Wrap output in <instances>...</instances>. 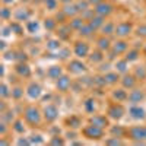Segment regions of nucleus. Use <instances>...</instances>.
I'll list each match as a JSON object with an SVG mask.
<instances>
[{"mask_svg": "<svg viewBox=\"0 0 146 146\" xmlns=\"http://www.w3.org/2000/svg\"><path fill=\"white\" fill-rule=\"evenodd\" d=\"M25 118L29 124H38L40 120H41V115H40V111L38 108L35 107H28L25 110Z\"/></svg>", "mask_w": 146, "mask_h": 146, "instance_id": "nucleus-1", "label": "nucleus"}, {"mask_svg": "<svg viewBox=\"0 0 146 146\" xmlns=\"http://www.w3.org/2000/svg\"><path fill=\"white\" fill-rule=\"evenodd\" d=\"M83 133H85V136L86 137H89V139H100V137H102V129L101 127H98V126H88L86 129L83 130Z\"/></svg>", "mask_w": 146, "mask_h": 146, "instance_id": "nucleus-2", "label": "nucleus"}, {"mask_svg": "<svg viewBox=\"0 0 146 146\" xmlns=\"http://www.w3.org/2000/svg\"><path fill=\"white\" fill-rule=\"evenodd\" d=\"M130 137L133 140H139V142L146 140V127H140V126L133 127L130 130Z\"/></svg>", "mask_w": 146, "mask_h": 146, "instance_id": "nucleus-3", "label": "nucleus"}, {"mask_svg": "<svg viewBox=\"0 0 146 146\" xmlns=\"http://www.w3.org/2000/svg\"><path fill=\"white\" fill-rule=\"evenodd\" d=\"M113 12V6L110 3H105V2H101L95 6V13L96 15H101V16H107Z\"/></svg>", "mask_w": 146, "mask_h": 146, "instance_id": "nucleus-4", "label": "nucleus"}, {"mask_svg": "<svg viewBox=\"0 0 146 146\" xmlns=\"http://www.w3.org/2000/svg\"><path fill=\"white\" fill-rule=\"evenodd\" d=\"M41 86L38 83H31L29 86H28V89H27V94H28V96L29 98H32V100H36V98H40V95H41Z\"/></svg>", "mask_w": 146, "mask_h": 146, "instance_id": "nucleus-5", "label": "nucleus"}, {"mask_svg": "<svg viewBox=\"0 0 146 146\" xmlns=\"http://www.w3.org/2000/svg\"><path fill=\"white\" fill-rule=\"evenodd\" d=\"M70 85H72V80L69 76H60L57 79V89L58 91H62V92H66L69 88H70Z\"/></svg>", "mask_w": 146, "mask_h": 146, "instance_id": "nucleus-6", "label": "nucleus"}, {"mask_svg": "<svg viewBox=\"0 0 146 146\" xmlns=\"http://www.w3.org/2000/svg\"><path fill=\"white\" fill-rule=\"evenodd\" d=\"M58 115V110L54 107V105H47L44 108V117L48 120V121H54Z\"/></svg>", "mask_w": 146, "mask_h": 146, "instance_id": "nucleus-7", "label": "nucleus"}, {"mask_svg": "<svg viewBox=\"0 0 146 146\" xmlns=\"http://www.w3.org/2000/svg\"><path fill=\"white\" fill-rule=\"evenodd\" d=\"M88 51H89V48H88L86 42H76V45H75V54L78 57H86Z\"/></svg>", "mask_w": 146, "mask_h": 146, "instance_id": "nucleus-8", "label": "nucleus"}, {"mask_svg": "<svg viewBox=\"0 0 146 146\" xmlns=\"http://www.w3.org/2000/svg\"><path fill=\"white\" fill-rule=\"evenodd\" d=\"M85 69H86V66L82 62H79V60H73L69 64V70L73 72V73H82V72H85Z\"/></svg>", "mask_w": 146, "mask_h": 146, "instance_id": "nucleus-9", "label": "nucleus"}, {"mask_svg": "<svg viewBox=\"0 0 146 146\" xmlns=\"http://www.w3.org/2000/svg\"><path fill=\"white\" fill-rule=\"evenodd\" d=\"M131 31V25L130 23H120V25L115 28V34L118 36H127Z\"/></svg>", "mask_w": 146, "mask_h": 146, "instance_id": "nucleus-10", "label": "nucleus"}, {"mask_svg": "<svg viewBox=\"0 0 146 146\" xmlns=\"http://www.w3.org/2000/svg\"><path fill=\"white\" fill-rule=\"evenodd\" d=\"M123 113H124V110H123L121 105H113L111 108L108 110V114H110L111 118H121Z\"/></svg>", "mask_w": 146, "mask_h": 146, "instance_id": "nucleus-11", "label": "nucleus"}, {"mask_svg": "<svg viewBox=\"0 0 146 146\" xmlns=\"http://www.w3.org/2000/svg\"><path fill=\"white\" fill-rule=\"evenodd\" d=\"M89 25H91L94 29H98L100 27H102V25H104V16H101V15L92 16V18L89 19Z\"/></svg>", "mask_w": 146, "mask_h": 146, "instance_id": "nucleus-12", "label": "nucleus"}, {"mask_svg": "<svg viewBox=\"0 0 146 146\" xmlns=\"http://www.w3.org/2000/svg\"><path fill=\"white\" fill-rule=\"evenodd\" d=\"M143 98H145V95L142 91H131L129 94V101H131V102H140Z\"/></svg>", "mask_w": 146, "mask_h": 146, "instance_id": "nucleus-13", "label": "nucleus"}, {"mask_svg": "<svg viewBox=\"0 0 146 146\" xmlns=\"http://www.w3.org/2000/svg\"><path fill=\"white\" fill-rule=\"evenodd\" d=\"M130 115L133 118H145V110L140 107H131L130 108Z\"/></svg>", "mask_w": 146, "mask_h": 146, "instance_id": "nucleus-14", "label": "nucleus"}, {"mask_svg": "<svg viewBox=\"0 0 146 146\" xmlns=\"http://www.w3.org/2000/svg\"><path fill=\"white\" fill-rule=\"evenodd\" d=\"M47 75L50 76L51 79H58L60 76H62V67H58V66H53V67L48 69Z\"/></svg>", "mask_w": 146, "mask_h": 146, "instance_id": "nucleus-15", "label": "nucleus"}, {"mask_svg": "<svg viewBox=\"0 0 146 146\" xmlns=\"http://www.w3.org/2000/svg\"><path fill=\"white\" fill-rule=\"evenodd\" d=\"M91 124L94 126H98V127H105L107 126V118L105 117H100V115H95L92 120H91Z\"/></svg>", "mask_w": 146, "mask_h": 146, "instance_id": "nucleus-16", "label": "nucleus"}, {"mask_svg": "<svg viewBox=\"0 0 146 146\" xmlns=\"http://www.w3.org/2000/svg\"><path fill=\"white\" fill-rule=\"evenodd\" d=\"M63 12H64V13H66V16H75L76 13H78V12H80L79 10V7L78 6H75V5H66L64 6V9H63Z\"/></svg>", "mask_w": 146, "mask_h": 146, "instance_id": "nucleus-17", "label": "nucleus"}, {"mask_svg": "<svg viewBox=\"0 0 146 146\" xmlns=\"http://www.w3.org/2000/svg\"><path fill=\"white\" fill-rule=\"evenodd\" d=\"M16 70H18V73L21 76H25V78H28L29 75H31V69L28 67V64H25V63H21L18 67H16Z\"/></svg>", "mask_w": 146, "mask_h": 146, "instance_id": "nucleus-18", "label": "nucleus"}, {"mask_svg": "<svg viewBox=\"0 0 146 146\" xmlns=\"http://www.w3.org/2000/svg\"><path fill=\"white\" fill-rule=\"evenodd\" d=\"M121 82H123L124 88H133L135 83H136V78L135 76H124L123 79H121Z\"/></svg>", "mask_w": 146, "mask_h": 146, "instance_id": "nucleus-19", "label": "nucleus"}, {"mask_svg": "<svg viewBox=\"0 0 146 146\" xmlns=\"http://www.w3.org/2000/svg\"><path fill=\"white\" fill-rule=\"evenodd\" d=\"M85 25V23H83V18H73V21L70 22V28L72 29H80L82 27Z\"/></svg>", "mask_w": 146, "mask_h": 146, "instance_id": "nucleus-20", "label": "nucleus"}, {"mask_svg": "<svg viewBox=\"0 0 146 146\" xmlns=\"http://www.w3.org/2000/svg\"><path fill=\"white\" fill-rule=\"evenodd\" d=\"M126 50H127V42H126V41H118V42H115V45H114V51H115L117 54L124 53Z\"/></svg>", "mask_w": 146, "mask_h": 146, "instance_id": "nucleus-21", "label": "nucleus"}, {"mask_svg": "<svg viewBox=\"0 0 146 146\" xmlns=\"http://www.w3.org/2000/svg\"><path fill=\"white\" fill-rule=\"evenodd\" d=\"M79 31H80V34H82V35H85V36H89V35H91L95 29H94V28L89 25V23H85V25H83Z\"/></svg>", "mask_w": 146, "mask_h": 146, "instance_id": "nucleus-22", "label": "nucleus"}, {"mask_svg": "<svg viewBox=\"0 0 146 146\" xmlns=\"http://www.w3.org/2000/svg\"><path fill=\"white\" fill-rule=\"evenodd\" d=\"M114 98H115V100H118V101H123V100L129 98V95L126 94V91L118 89V91H115V92H114Z\"/></svg>", "mask_w": 146, "mask_h": 146, "instance_id": "nucleus-23", "label": "nucleus"}, {"mask_svg": "<svg viewBox=\"0 0 146 146\" xmlns=\"http://www.w3.org/2000/svg\"><path fill=\"white\" fill-rule=\"evenodd\" d=\"M102 32H104V35H110V34L115 32V28L113 23H107V25H102Z\"/></svg>", "mask_w": 146, "mask_h": 146, "instance_id": "nucleus-24", "label": "nucleus"}, {"mask_svg": "<svg viewBox=\"0 0 146 146\" xmlns=\"http://www.w3.org/2000/svg\"><path fill=\"white\" fill-rule=\"evenodd\" d=\"M98 47L101 50H108L110 48V40L108 38H100L98 40Z\"/></svg>", "mask_w": 146, "mask_h": 146, "instance_id": "nucleus-25", "label": "nucleus"}, {"mask_svg": "<svg viewBox=\"0 0 146 146\" xmlns=\"http://www.w3.org/2000/svg\"><path fill=\"white\" fill-rule=\"evenodd\" d=\"M105 79H107V83H115L118 80V75L117 73H107Z\"/></svg>", "mask_w": 146, "mask_h": 146, "instance_id": "nucleus-26", "label": "nucleus"}, {"mask_svg": "<svg viewBox=\"0 0 146 146\" xmlns=\"http://www.w3.org/2000/svg\"><path fill=\"white\" fill-rule=\"evenodd\" d=\"M117 70L124 73L127 70V60H120V62H117Z\"/></svg>", "mask_w": 146, "mask_h": 146, "instance_id": "nucleus-27", "label": "nucleus"}, {"mask_svg": "<svg viewBox=\"0 0 146 146\" xmlns=\"http://www.w3.org/2000/svg\"><path fill=\"white\" fill-rule=\"evenodd\" d=\"M29 13L27 10H18V13H16V19L18 21H22V19H28Z\"/></svg>", "mask_w": 146, "mask_h": 146, "instance_id": "nucleus-28", "label": "nucleus"}, {"mask_svg": "<svg viewBox=\"0 0 146 146\" xmlns=\"http://www.w3.org/2000/svg\"><path fill=\"white\" fill-rule=\"evenodd\" d=\"M139 57V53L136 51V50H133V51H130L129 54H127V57H126V60L127 62H135V60Z\"/></svg>", "mask_w": 146, "mask_h": 146, "instance_id": "nucleus-29", "label": "nucleus"}, {"mask_svg": "<svg viewBox=\"0 0 146 146\" xmlns=\"http://www.w3.org/2000/svg\"><path fill=\"white\" fill-rule=\"evenodd\" d=\"M89 58H91V62L96 63V62H101V60H102L104 57H102V54H101L100 51H96V53H94V54H92V56H91Z\"/></svg>", "mask_w": 146, "mask_h": 146, "instance_id": "nucleus-30", "label": "nucleus"}, {"mask_svg": "<svg viewBox=\"0 0 146 146\" xmlns=\"http://www.w3.org/2000/svg\"><path fill=\"white\" fill-rule=\"evenodd\" d=\"M45 6H47V9H50V10L56 9L57 7V0H45Z\"/></svg>", "mask_w": 146, "mask_h": 146, "instance_id": "nucleus-31", "label": "nucleus"}, {"mask_svg": "<svg viewBox=\"0 0 146 146\" xmlns=\"http://www.w3.org/2000/svg\"><path fill=\"white\" fill-rule=\"evenodd\" d=\"M22 95H23V91H22L21 88H15L13 91H12V96H13V98H16V100H19Z\"/></svg>", "mask_w": 146, "mask_h": 146, "instance_id": "nucleus-32", "label": "nucleus"}, {"mask_svg": "<svg viewBox=\"0 0 146 146\" xmlns=\"http://www.w3.org/2000/svg\"><path fill=\"white\" fill-rule=\"evenodd\" d=\"M136 78L145 79V78H146V70H145V69H142V67L136 69Z\"/></svg>", "mask_w": 146, "mask_h": 146, "instance_id": "nucleus-33", "label": "nucleus"}, {"mask_svg": "<svg viewBox=\"0 0 146 146\" xmlns=\"http://www.w3.org/2000/svg\"><path fill=\"white\" fill-rule=\"evenodd\" d=\"M0 89H2V92H0V94H2L3 98H6V96H9V95H12V92H9V88L6 86L5 83L2 85V88H0Z\"/></svg>", "mask_w": 146, "mask_h": 146, "instance_id": "nucleus-34", "label": "nucleus"}, {"mask_svg": "<svg viewBox=\"0 0 146 146\" xmlns=\"http://www.w3.org/2000/svg\"><path fill=\"white\" fill-rule=\"evenodd\" d=\"M48 48H50V50H56V48H60V42L56 41V40H51L50 42H48Z\"/></svg>", "mask_w": 146, "mask_h": 146, "instance_id": "nucleus-35", "label": "nucleus"}, {"mask_svg": "<svg viewBox=\"0 0 146 146\" xmlns=\"http://www.w3.org/2000/svg\"><path fill=\"white\" fill-rule=\"evenodd\" d=\"M18 133H23V130H25V127L22 126V121H16L15 123V127H13Z\"/></svg>", "mask_w": 146, "mask_h": 146, "instance_id": "nucleus-36", "label": "nucleus"}, {"mask_svg": "<svg viewBox=\"0 0 146 146\" xmlns=\"http://www.w3.org/2000/svg\"><path fill=\"white\" fill-rule=\"evenodd\" d=\"M79 118H76V117H72V118H69V124L72 126V127H78L79 126Z\"/></svg>", "mask_w": 146, "mask_h": 146, "instance_id": "nucleus-37", "label": "nucleus"}, {"mask_svg": "<svg viewBox=\"0 0 146 146\" xmlns=\"http://www.w3.org/2000/svg\"><path fill=\"white\" fill-rule=\"evenodd\" d=\"M54 27H56V22L53 19H47L45 21V28L47 29H54Z\"/></svg>", "mask_w": 146, "mask_h": 146, "instance_id": "nucleus-38", "label": "nucleus"}, {"mask_svg": "<svg viewBox=\"0 0 146 146\" xmlns=\"http://www.w3.org/2000/svg\"><path fill=\"white\" fill-rule=\"evenodd\" d=\"M88 5H89V2H79L76 6L79 7V10L83 12V10H86V9H88Z\"/></svg>", "mask_w": 146, "mask_h": 146, "instance_id": "nucleus-39", "label": "nucleus"}, {"mask_svg": "<svg viewBox=\"0 0 146 146\" xmlns=\"http://www.w3.org/2000/svg\"><path fill=\"white\" fill-rule=\"evenodd\" d=\"M94 83H96V85H100V86H102V85L107 83V79H105V78H96V79H94Z\"/></svg>", "mask_w": 146, "mask_h": 146, "instance_id": "nucleus-40", "label": "nucleus"}, {"mask_svg": "<svg viewBox=\"0 0 146 146\" xmlns=\"http://www.w3.org/2000/svg\"><path fill=\"white\" fill-rule=\"evenodd\" d=\"M50 143H51V145H63L64 142H63L62 139H60L58 136H54V137L51 139V142H50Z\"/></svg>", "mask_w": 146, "mask_h": 146, "instance_id": "nucleus-41", "label": "nucleus"}, {"mask_svg": "<svg viewBox=\"0 0 146 146\" xmlns=\"http://www.w3.org/2000/svg\"><path fill=\"white\" fill-rule=\"evenodd\" d=\"M36 28H38V25H36V22H35V23H34V22H29V23H28V31H29V32L36 31Z\"/></svg>", "mask_w": 146, "mask_h": 146, "instance_id": "nucleus-42", "label": "nucleus"}, {"mask_svg": "<svg viewBox=\"0 0 146 146\" xmlns=\"http://www.w3.org/2000/svg\"><path fill=\"white\" fill-rule=\"evenodd\" d=\"M111 133H113V135H117V136H121L123 129H120V127H113V129H111Z\"/></svg>", "mask_w": 146, "mask_h": 146, "instance_id": "nucleus-43", "label": "nucleus"}, {"mask_svg": "<svg viewBox=\"0 0 146 146\" xmlns=\"http://www.w3.org/2000/svg\"><path fill=\"white\" fill-rule=\"evenodd\" d=\"M10 31H16V34H21V32H22L21 27L16 25V23H12V25H10Z\"/></svg>", "mask_w": 146, "mask_h": 146, "instance_id": "nucleus-44", "label": "nucleus"}, {"mask_svg": "<svg viewBox=\"0 0 146 146\" xmlns=\"http://www.w3.org/2000/svg\"><path fill=\"white\" fill-rule=\"evenodd\" d=\"M9 16H10L9 9H6V7H5V9H2V18H3V19H7Z\"/></svg>", "mask_w": 146, "mask_h": 146, "instance_id": "nucleus-45", "label": "nucleus"}, {"mask_svg": "<svg viewBox=\"0 0 146 146\" xmlns=\"http://www.w3.org/2000/svg\"><path fill=\"white\" fill-rule=\"evenodd\" d=\"M137 34L145 36V35H146V25H142V27H139V28H137Z\"/></svg>", "mask_w": 146, "mask_h": 146, "instance_id": "nucleus-46", "label": "nucleus"}, {"mask_svg": "<svg viewBox=\"0 0 146 146\" xmlns=\"http://www.w3.org/2000/svg\"><path fill=\"white\" fill-rule=\"evenodd\" d=\"M105 143H107V145H120L121 142H120V140L115 137V139H110V140H107Z\"/></svg>", "mask_w": 146, "mask_h": 146, "instance_id": "nucleus-47", "label": "nucleus"}, {"mask_svg": "<svg viewBox=\"0 0 146 146\" xmlns=\"http://www.w3.org/2000/svg\"><path fill=\"white\" fill-rule=\"evenodd\" d=\"M18 145H31V140H27V139H21V140H18Z\"/></svg>", "mask_w": 146, "mask_h": 146, "instance_id": "nucleus-48", "label": "nucleus"}, {"mask_svg": "<svg viewBox=\"0 0 146 146\" xmlns=\"http://www.w3.org/2000/svg\"><path fill=\"white\" fill-rule=\"evenodd\" d=\"M18 56H19L18 58L21 60V62H25V60H27V54H25V53H19Z\"/></svg>", "mask_w": 146, "mask_h": 146, "instance_id": "nucleus-49", "label": "nucleus"}, {"mask_svg": "<svg viewBox=\"0 0 146 146\" xmlns=\"http://www.w3.org/2000/svg\"><path fill=\"white\" fill-rule=\"evenodd\" d=\"M31 143H42L41 136H36V139H32V140H31Z\"/></svg>", "mask_w": 146, "mask_h": 146, "instance_id": "nucleus-50", "label": "nucleus"}, {"mask_svg": "<svg viewBox=\"0 0 146 146\" xmlns=\"http://www.w3.org/2000/svg\"><path fill=\"white\" fill-rule=\"evenodd\" d=\"M108 69H110V63H107V64H102L100 70H101V72H108Z\"/></svg>", "mask_w": 146, "mask_h": 146, "instance_id": "nucleus-51", "label": "nucleus"}, {"mask_svg": "<svg viewBox=\"0 0 146 146\" xmlns=\"http://www.w3.org/2000/svg\"><path fill=\"white\" fill-rule=\"evenodd\" d=\"M91 102H92V101H86V104H85V105H86L88 111H94V107H91Z\"/></svg>", "mask_w": 146, "mask_h": 146, "instance_id": "nucleus-52", "label": "nucleus"}, {"mask_svg": "<svg viewBox=\"0 0 146 146\" xmlns=\"http://www.w3.org/2000/svg\"><path fill=\"white\" fill-rule=\"evenodd\" d=\"M88 2H89V3H94V5L96 6V5H98V3H101L102 0H88Z\"/></svg>", "mask_w": 146, "mask_h": 146, "instance_id": "nucleus-53", "label": "nucleus"}, {"mask_svg": "<svg viewBox=\"0 0 146 146\" xmlns=\"http://www.w3.org/2000/svg\"><path fill=\"white\" fill-rule=\"evenodd\" d=\"M0 126H2V133H5V131H6V124H5V123H2Z\"/></svg>", "mask_w": 146, "mask_h": 146, "instance_id": "nucleus-54", "label": "nucleus"}, {"mask_svg": "<svg viewBox=\"0 0 146 146\" xmlns=\"http://www.w3.org/2000/svg\"><path fill=\"white\" fill-rule=\"evenodd\" d=\"M12 2H13V0H3L5 5H9V3H12Z\"/></svg>", "mask_w": 146, "mask_h": 146, "instance_id": "nucleus-55", "label": "nucleus"}, {"mask_svg": "<svg viewBox=\"0 0 146 146\" xmlns=\"http://www.w3.org/2000/svg\"><path fill=\"white\" fill-rule=\"evenodd\" d=\"M62 2H63V3H66V5H67V3H70V2H72V0H62Z\"/></svg>", "mask_w": 146, "mask_h": 146, "instance_id": "nucleus-56", "label": "nucleus"}, {"mask_svg": "<svg viewBox=\"0 0 146 146\" xmlns=\"http://www.w3.org/2000/svg\"><path fill=\"white\" fill-rule=\"evenodd\" d=\"M22 2H28V0H22Z\"/></svg>", "mask_w": 146, "mask_h": 146, "instance_id": "nucleus-57", "label": "nucleus"}]
</instances>
